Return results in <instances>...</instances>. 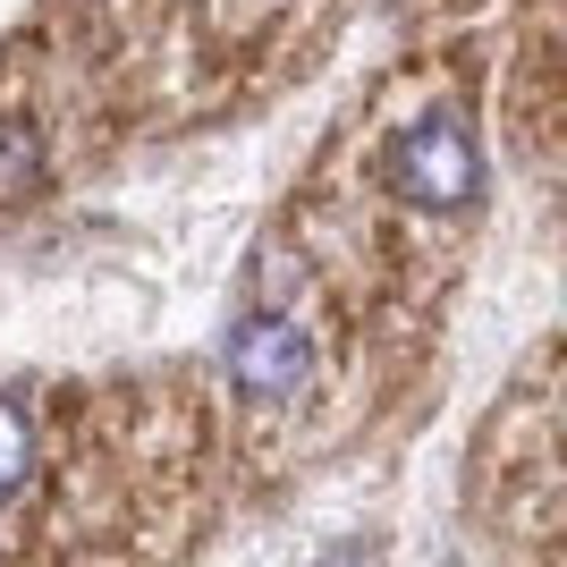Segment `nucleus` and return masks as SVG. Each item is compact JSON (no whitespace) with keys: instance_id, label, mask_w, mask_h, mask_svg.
<instances>
[{"instance_id":"obj_1","label":"nucleus","mask_w":567,"mask_h":567,"mask_svg":"<svg viewBox=\"0 0 567 567\" xmlns=\"http://www.w3.org/2000/svg\"><path fill=\"white\" fill-rule=\"evenodd\" d=\"M390 187L415 204V213H466L483 195V144L457 111H424L390 144Z\"/></svg>"},{"instance_id":"obj_2","label":"nucleus","mask_w":567,"mask_h":567,"mask_svg":"<svg viewBox=\"0 0 567 567\" xmlns=\"http://www.w3.org/2000/svg\"><path fill=\"white\" fill-rule=\"evenodd\" d=\"M229 381L237 399H297L313 381V348L288 313H246L229 331Z\"/></svg>"},{"instance_id":"obj_3","label":"nucleus","mask_w":567,"mask_h":567,"mask_svg":"<svg viewBox=\"0 0 567 567\" xmlns=\"http://www.w3.org/2000/svg\"><path fill=\"white\" fill-rule=\"evenodd\" d=\"M43 195V136L25 118H0V204Z\"/></svg>"},{"instance_id":"obj_4","label":"nucleus","mask_w":567,"mask_h":567,"mask_svg":"<svg viewBox=\"0 0 567 567\" xmlns=\"http://www.w3.org/2000/svg\"><path fill=\"white\" fill-rule=\"evenodd\" d=\"M25 474H34V432H25L18 399H0V508L25 492Z\"/></svg>"}]
</instances>
